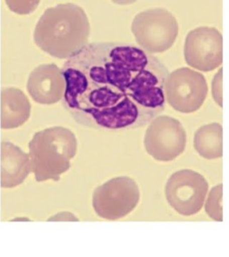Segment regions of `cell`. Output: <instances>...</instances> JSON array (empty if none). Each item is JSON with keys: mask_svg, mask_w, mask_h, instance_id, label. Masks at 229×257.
Returning <instances> with one entry per match:
<instances>
[{"mask_svg": "<svg viewBox=\"0 0 229 257\" xmlns=\"http://www.w3.org/2000/svg\"><path fill=\"white\" fill-rule=\"evenodd\" d=\"M61 71L65 80L62 104L78 124L111 132L134 130L165 110L169 70L139 47L91 43Z\"/></svg>", "mask_w": 229, "mask_h": 257, "instance_id": "1", "label": "cell"}, {"mask_svg": "<svg viewBox=\"0 0 229 257\" xmlns=\"http://www.w3.org/2000/svg\"><path fill=\"white\" fill-rule=\"evenodd\" d=\"M91 26L83 8L72 3L49 8L34 31L37 46L58 59H67L89 44Z\"/></svg>", "mask_w": 229, "mask_h": 257, "instance_id": "2", "label": "cell"}, {"mask_svg": "<svg viewBox=\"0 0 229 257\" xmlns=\"http://www.w3.org/2000/svg\"><path fill=\"white\" fill-rule=\"evenodd\" d=\"M29 149L31 169L36 181H59L77 155V137L64 127L45 128L33 136Z\"/></svg>", "mask_w": 229, "mask_h": 257, "instance_id": "3", "label": "cell"}, {"mask_svg": "<svg viewBox=\"0 0 229 257\" xmlns=\"http://www.w3.org/2000/svg\"><path fill=\"white\" fill-rule=\"evenodd\" d=\"M178 32L176 17L164 8H152L139 13L132 23V32L137 43L151 55L172 48Z\"/></svg>", "mask_w": 229, "mask_h": 257, "instance_id": "4", "label": "cell"}, {"mask_svg": "<svg viewBox=\"0 0 229 257\" xmlns=\"http://www.w3.org/2000/svg\"><path fill=\"white\" fill-rule=\"evenodd\" d=\"M139 200L140 190L136 182L129 177H117L95 189L93 205L99 216L117 221L131 213Z\"/></svg>", "mask_w": 229, "mask_h": 257, "instance_id": "5", "label": "cell"}, {"mask_svg": "<svg viewBox=\"0 0 229 257\" xmlns=\"http://www.w3.org/2000/svg\"><path fill=\"white\" fill-rule=\"evenodd\" d=\"M209 190L205 178L193 170H181L169 177L166 197L169 205L184 216L201 211Z\"/></svg>", "mask_w": 229, "mask_h": 257, "instance_id": "6", "label": "cell"}, {"mask_svg": "<svg viewBox=\"0 0 229 257\" xmlns=\"http://www.w3.org/2000/svg\"><path fill=\"white\" fill-rule=\"evenodd\" d=\"M207 95L208 85L200 72L183 67L169 74L165 84V98L177 112H196L204 103Z\"/></svg>", "mask_w": 229, "mask_h": 257, "instance_id": "7", "label": "cell"}, {"mask_svg": "<svg viewBox=\"0 0 229 257\" xmlns=\"http://www.w3.org/2000/svg\"><path fill=\"white\" fill-rule=\"evenodd\" d=\"M144 145L147 153L155 160H175L184 153L186 147L185 128L173 117H156L146 131Z\"/></svg>", "mask_w": 229, "mask_h": 257, "instance_id": "8", "label": "cell"}, {"mask_svg": "<svg viewBox=\"0 0 229 257\" xmlns=\"http://www.w3.org/2000/svg\"><path fill=\"white\" fill-rule=\"evenodd\" d=\"M185 59L191 67L211 72L223 62V38L217 29L199 27L186 36Z\"/></svg>", "mask_w": 229, "mask_h": 257, "instance_id": "9", "label": "cell"}, {"mask_svg": "<svg viewBox=\"0 0 229 257\" xmlns=\"http://www.w3.org/2000/svg\"><path fill=\"white\" fill-rule=\"evenodd\" d=\"M27 90L32 99L42 104H56L63 99L65 80L56 64H41L29 76Z\"/></svg>", "mask_w": 229, "mask_h": 257, "instance_id": "10", "label": "cell"}, {"mask_svg": "<svg viewBox=\"0 0 229 257\" xmlns=\"http://www.w3.org/2000/svg\"><path fill=\"white\" fill-rule=\"evenodd\" d=\"M1 160L2 188L8 189L20 185L32 172L28 154L12 143L2 142Z\"/></svg>", "mask_w": 229, "mask_h": 257, "instance_id": "11", "label": "cell"}, {"mask_svg": "<svg viewBox=\"0 0 229 257\" xmlns=\"http://www.w3.org/2000/svg\"><path fill=\"white\" fill-rule=\"evenodd\" d=\"M1 127L15 128L24 124L31 114V104L20 89L5 88L1 93Z\"/></svg>", "mask_w": 229, "mask_h": 257, "instance_id": "12", "label": "cell"}, {"mask_svg": "<svg viewBox=\"0 0 229 257\" xmlns=\"http://www.w3.org/2000/svg\"><path fill=\"white\" fill-rule=\"evenodd\" d=\"M223 131L221 124L214 122L204 125L194 136V149L201 157L212 160L223 156Z\"/></svg>", "mask_w": 229, "mask_h": 257, "instance_id": "13", "label": "cell"}, {"mask_svg": "<svg viewBox=\"0 0 229 257\" xmlns=\"http://www.w3.org/2000/svg\"><path fill=\"white\" fill-rule=\"evenodd\" d=\"M221 201L222 185L218 184L209 192L205 205L206 213L214 221H223Z\"/></svg>", "mask_w": 229, "mask_h": 257, "instance_id": "14", "label": "cell"}, {"mask_svg": "<svg viewBox=\"0 0 229 257\" xmlns=\"http://www.w3.org/2000/svg\"><path fill=\"white\" fill-rule=\"evenodd\" d=\"M9 8L19 14H26L33 11L39 4V1L37 2H31V1H7Z\"/></svg>", "mask_w": 229, "mask_h": 257, "instance_id": "15", "label": "cell"}, {"mask_svg": "<svg viewBox=\"0 0 229 257\" xmlns=\"http://www.w3.org/2000/svg\"><path fill=\"white\" fill-rule=\"evenodd\" d=\"M221 73L222 69H220L213 80V97L219 106H222L221 96Z\"/></svg>", "mask_w": 229, "mask_h": 257, "instance_id": "16", "label": "cell"}, {"mask_svg": "<svg viewBox=\"0 0 229 257\" xmlns=\"http://www.w3.org/2000/svg\"><path fill=\"white\" fill-rule=\"evenodd\" d=\"M48 221H78V219L74 216V214L69 212H62L57 213L56 215L48 219Z\"/></svg>", "mask_w": 229, "mask_h": 257, "instance_id": "17", "label": "cell"}]
</instances>
